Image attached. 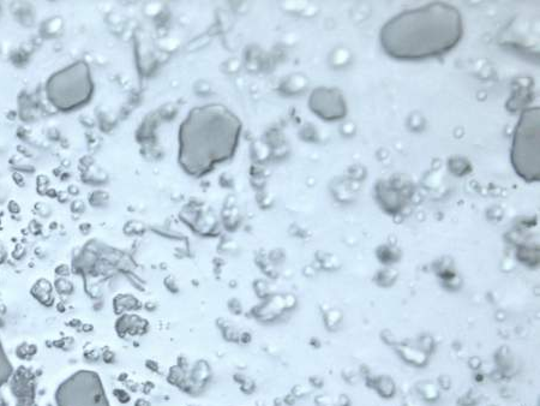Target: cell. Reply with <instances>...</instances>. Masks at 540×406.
<instances>
[{
	"label": "cell",
	"mask_w": 540,
	"mask_h": 406,
	"mask_svg": "<svg viewBox=\"0 0 540 406\" xmlns=\"http://www.w3.org/2000/svg\"><path fill=\"white\" fill-rule=\"evenodd\" d=\"M462 35L459 11L442 2L406 11L382 29L384 50L397 59H425L454 48Z\"/></svg>",
	"instance_id": "cell-1"
},
{
	"label": "cell",
	"mask_w": 540,
	"mask_h": 406,
	"mask_svg": "<svg viewBox=\"0 0 540 406\" xmlns=\"http://www.w3.org/2000/svg\"><path fill=\"white\" fill-rule=\"evenodd\" d=\"M511 161L523 178L539 179V108H532L521 116L514 136Z\"/></svg>",
	"instance_id": "cell-2"
},
{
	"label": "cell",
	"mask_w": 540,
	"mask_h": 406,
	"mask_svg": "<svg viewBox=\"0 0 540 406\" xmlns=\"http://www.w3.org/2000/svg\"><path fill=\"white\" fill-rule=\"evenodd\" d=\"M216 326L219 328L221 335H222L223 339L226 342L231 343H239V332L237 331V328L232 325L231 322H228L225 318H217L216 320Z\"/></svg>",
	"instance_id": "cell-3"
},
{
	"label": "cell",
	"mask_w": 540,
	"mask_h": 406,
	"mask_svg": "<svg viewBox=\"0 0 540 406\" xmlns=\"http://www.w3.org/2000/svg\"><path fill=\"white\" fill-rule=\"evenodd\" d=\"M228 310H230L231 314L233 315H240L242 314V304L238 298H231L228 301Z\"/></svg>",
	"instance_id": "cell-4"
},
{
	"label": "cell",
	"mask_w": 540,
	"mask_h": 406,
	"mask_svg": "<svg viewBox=\"0 0 540 406\" xmlns=\"http://www.w3.org/2000/svg\"><path fill=\"white\" fill-rule=\"evenodd\" d=\"M163 284H165L168 292L172 293V295H178V293L180 292V288H179L178 284H177V281L172 277L166 278L165 281H163Z\"/></svg>",
	"instance_id": "cell-5"
},
{
	"label": "cell",
	"mask_w": 540,
	"mask_h": 406,
	"mask_svg": "<svg viewBox=\"0 0 540 406\" xmlns=\"http://www.w3.org/2000/svg\"><path fill=\"white\" fill-rule=\"evenodd\" d=\"M251 340H252V337H251L250 332H241V333L239 334V344L247 345L250 344Z\"/></svg>",
	"instance_id": "cell-6"
},
{
	"label": "cell",
	"mask_w": 540,
	"mask_h": 406,
	"mask_svg": "<svg viewBox=\"0 0 540 406\" xmlns=\"http://www.w3.org/2000/svg\"><path fill=\"white\" fill-rule=\"evenodd\" d=\"M144 309H146L147 312H152L157 309V304L155 303V302H147V303L144 304Z\"/></svg>",
	"instance_id": "cell-7"
}]
</instances>
